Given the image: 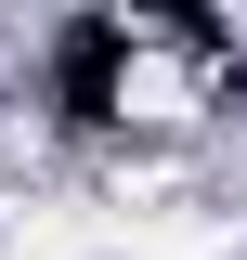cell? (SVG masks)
<instances>
[{"mask_svg":"<svg viewBox=\"0 0 247 260\" xmlns=\"http://www.w3.org/2000/svg\"><path fill=\"white\" fill-rule=\"evenodd\" d=\"M104 104H117L130 130H169V117H195L208 91H195V65H182V52H156V39H130V52H117V78H104Z\"/></svg>","mask_w":247,"mask_h":260,"instance_id":"cell-1","label":"cell"}]
</instances>
